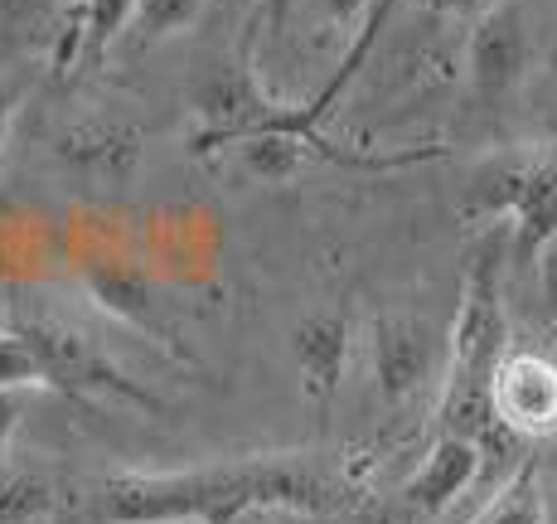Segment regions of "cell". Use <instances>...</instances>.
Segmentation results:
<instances>
[{
  "instance_id": "obj_1",
  "label": "cell",
  "mask_w": 557,
  "mask_h": 524,
  "mask_svg": "<svg viewBox=\"0 0 557 524\" xmlns=\"http://www.w3.org/2000/svg\"><path fill=\"white\" fill-rule=\"evenodd\" d=\"M252 510L345 515L349 486L315 456H243L189 472H116L98 490L107 524H233Z\"/></svg>"
},
{
  "instance_id": "obj_2",
  "label": "cell",
  "mask_w": 557,
  "mask_h": 524,
  "mask_svg": "<svg viewBox=\"0 0 557 524\" xmlns=\"http://www.w3.org/2000/svg\"><path fill=\"white\" fill-rule=\"evenodd\" d=\"M446 379L436 399V432L470 437L485 462L519 456L523 437L495 418V369L509 355V316H505V233L490 229L470 248L460 277V306L451 320Z\"/></svg>"
},
{
  "instance_id": "obj_3",
  "label": "cell",
  "mask_w": 557,
  "mask_h": 524,
  "mask_svg": "<svg viewBox=\"0 0 557 524\" xmlns=\"http://www.w3.org/2000/svg\"><path fill=\"white\" fill-rule=\"evenodd\" d=\"M466 209L485 219H509L519 258H533L543 239L557 233V136L490 160L470 180Z\"/></svg>"
},
{
  "instance_id": "obj_4",
  "label": "cell",
  "mask_w": 557,
  "mask_h": 524,
  "mask_svg": "<svg viewBox=\"0 0 557 524\" xmlns=\"http://www.w3.org/2000/svg\"><path fill=\"white\" fill-rule=\"evenodd\" d=\"M25 330L29 350L39 360V374H45V389H63L73 399H88V393H102V399H126L136 409H156V399L107 360V350L88 330L69 326V320L53 316H20L15 320Z\"/></svg>"
},
{
  "instance_id": "obj_5",
  "label": "cell",
  "mask_w": 557,
  "mask_h": 524,
  "mask_svg": "<svg viewBox=\"0 0 557 524\" xmlns=\"http://www.w3.org/2000/svg\"><path fill=\"white\" fill-rule=\"evenodd\" d=\"M446 350L451 336L422 316L383 312L369 326V355H373V383H379L383 403H407L426 389L432 379H446Z\"/></svg>"
},
{
  "instance_id": "obj_6",
  "label": "cell",
  "mask_w": 557,
  "mask_h": 524,
  "mask_svg": "<svg viewBox=\"0 0 557 524\" xmlns=\"http://www.w3.org/2000/svg\"><path fill=\"white\" fill-rule=\"evenodd\" d=\"M533 39L519 0H490L466 35V78L480 107H499L529 78Z\"/></svg>"
},
{
  "instance_id": "obj_7",
  "label": "cell",
  "mask_w": 557,
  "mask_h": 524,
  "mask_svg": "<svg viewBox=\"0 0 557 524\" xmlns=\"http://www.w3.org/2000/svg\"><path fill=\"white\" fill-rule=\"evenodd\" d=\"M495 418L523 442L557 432V360L543 350H509L495 369Z\"/></svg>"
},
{
  "instance_id": "obj_8",
  "label": "cell",
  "mask_w": 557,
  "mask_h": 524,
  "mask_svg": "<svg viewBox=\"0 0 557 524\" xmlns=\"http://www.w3.org/2000/svg\"><path fill=\"white\" fill-rule=\"evenodd\" d=\"M53 156L92 185H126L146 156V136L122 117H83L53 136Z\"/></svg>"
},
{
  "instance_id": "obj_9",
  "label": "cell",
  "mask_w": 557,
  "mask_h": 524,
  "mask_svg": "<svg viewBox=\"0 0 557 524\" xmlns=\"http://www.w3.org/2000/svg\"><path fill=\"white\" fill-rule=\"evenodd\" d=\"M83 287H88V296L98 302V312H107L112 320H122V326H132V330H141V336H151L156 345L175 350V320H170V306L160 302V292L136 272V267L88 263L83 267Z\"/></svg>"
},
{
  "instance_id": "obj_10",
  "label": "cell",
  "mask_w": 557,
  "mask_h": 524,
  "mask_svg": "<svg viewBox=\"0 0 557 524\" xmlns=\"http://www.w3.org/2000/svg\"><path fill=\"white\" fill-rule=\"evenodd\" d=\"M480 466H485V456H480V447L470 442V437H446L436 432V442L426 447L422 466H417L412 476H407V486L398 496L407 505H417L426 520H436L442 510H451L460 496L470 490V480L480 476Z\"/></svg>"
},
{
  "instance_id": "obj_11",
  "label": "cell",
  "mask_w": 557,
  "mask_h": 524,
  "mask_svg": "<svg viewBox=\"0 0 557 524\" xmlns=\"http://www.w3.org/2000/svg\"><path fill=\"white\" fill-rule=\"evenodd\" d=\"M349 340H355V330H349V320L339 312H315V316H306L301 326H296V336H292L296 365H301L306 389L315 393L320 403L335 399L339 379H345Z\"/></svg>"
},
{
  "instance_id": "obj_12",
  "label": "cell",
  "mask_w": 557,
  "mask_h": 524,
  "mask_svg": "<svg viewBox=\"0 0 557 524\" xmlns=\"http://www.w3.org/2000/svg\"><path fill=\"white\" fill-rule=\"evenodd\" d=\"M59 510V486L45 466L10 462L0 452V524H45Z\"/></svg>"
},
{
  "instance_id": "obj_13",
  "label": "cell",
  "mask_w": 557,
  "mask_h": 524,
  "mask_svg": "<svg viewBox=\"0 0 557 524\" xmlns=\"http://www.w3.org/2000/svg\"><path fill=\"white\" fill-rule=\"evenodd\" d=\"M470 524H548V496H543L539 462L523 456V462L495 486V496L480 505V515Z\"/></svg>"
},
{
  "instance_id": "obj_14",
  "label": "cell",
  "mask_w": 557,
  "mask_h": 524,
  "mask_svg": "<svg viewBox=\"0 0 557 524\" xmlns=\"http://www.w3.org/2000/svg\"><path fill=\"white\" fill-rule=\"evenodd\" d=\"M209 5L213 0H141L136 25H132V49H156V45H165V39L195 29Z\"/></svg>"
},
{
  "instance_id": "obj_15",
  "label": "cell",
  "mask_w": 557,
  "mask_h": 524,
  "mask_svg": "<svg viewBox=\"0 0 557 524\" xmlns=\"http://www.w3.org/2000/svg\"><path fill=\"white\" fill-rule=\"evenodd\" d=\"M0 389H29V393L45 389L39 360L15 320H0Z\"/></svg>"
},
{
  "instance_id": "obj_16",
  "label": "cell",
  "mask_w": 557,
  "mask_h": 524,
  "mask_svg": "<svg viewBox=\"0 0 557 524\" xmlns=\"http://www.w3.org/2000/svg\"><path fill=\"white\" fill-rule=\"evenodd\" d=\"M345 524H426V515L417 505H407L403 496H393V500H359V505H349Z\"/></svg>"
},
{
  "instance_id": "obj_17",
  "label": "cell",
  "mask_w": 557,
  "mask_h": 524,
  "mask_svg": "<svg viewBox=\"0 0 557 524\" xmlns=\"http://www.w3.org/2000/svg\"><path fill=\"white\" fill-rule=\"evenodd\" d=\"M310 5H315V15L325 20L330 29H339V35H359V29L369 25V15H373L379 0H310ZM301 10H306V0H301Z\"/></svg>"
},
{
  "instance_id": "obj_18",
  "label": "cell",
  "mask_w": 557,
  "mask_h": 524,
  "mask_svg": "<svg viewBox=\"0 0 557 524\" xmlns=\"http://www.w3.org/2000/svg\"><path fill=\"white\" fill-rule=\"evenodd\" d=\"M296 15H301V0H257V35L272 39V45H286Z\"/></svg>"
},
{
  "instance_id": "obj_19",
  "label": "cell",
  "mask_w": 557,
  "mask_h": 524,
  "mask_svg": "<svg viewBox=\"0 0 557 524\" xmlns=\"http://www.w3.org/2000/svg\"><path fill=\"white\" fill-rule=\"evenodd\" d=\"M533 263H539V302H543V312H548L553 326H557V233L553 239H543V248L533 253Z\"/></svg>"
},
{
  "instance_id": "obj_20",
  "label": "cell",
  "mask_w": 557,
  "mask_h": 524,
  "mask_svg": "<svg viewBox=\"0 0 557 524\" xmlns=\"http://www.w3.org/2000/svg\"><path fill=\"white\" fill-rule=\"evenodd\" d=\"M25 93H29L25 78H5V83H0V151H5V142H10V126H15Z\"/></svg>"
},
{
  "instance_id": "obj_21",
  "label": "cell",
  "mask_w": 557,
  "mask_h": 524,
  "mask_svg": "<svg viewBox=\"0 0 557 524\" xmlns=\"http://www.w3.org/2000/svg\"><path fill=\"white\" fill-rule=\"evenodd\" d=\"M25 403H29V389H0V452L10 447L20 418H25Z\"/></svg>"
},
{
  "instance_id": "obj_22",
  "label": "cell",
  "mask_w": 557,
  "mask_h": 524,
  "mask_svg": "<svg viewBox=\"0 0 557 524\" xmlns=\"http://www.w3.org/2000/svg\"><path fill=\"white\" fill-rule=\"evenodd\" d=\"M553 360H557V340H553Z\"/></svg>"
}]
</instances>
